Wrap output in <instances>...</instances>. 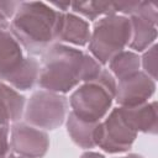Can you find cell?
<instances>
[{
	"mask_svg": "<svg viewBox=\"0 0 158 158\" xmlns=\"http://www.w3.org/2000/svg\"><path fill=\"white\" fill-rule=\"evenodd\" d=\"M102 65L90 54L63 43H53L42 54L38 85L43 90L65 94L79 83L94 79Z\"/></svg>",
	"mask_w": 158,
	"mask_h": 158,
	"instance_id": "1",
	"label": "cell"
},
{
	"mask_svg": "<svg viewBox=\"0 0 158 158\" xmlns=\"http://www.w3.org/2000/svg\"><path fill=\"white\" fill-rule=\"evenodd\" d=\"M59 11L42 1H20L10 22V32L32 56L43 54L56 43Z\"/></svg>",
	"mask_w": 158,
	"mask_h": 158,
	"instance_id": "2",
	"label": "cell"
},
{
	"mask_svg": "<svg viewBox=\"0 0 158 158\" xmlns=\"http://www.w3.org/2000/svg\"><path fill=\"white\" fill-rule=\"evenodd\" d=\"M116 79L102 68L91 80L79 85L69 98L72 112L79 118L90 122H100L106 117L115 99Z\"/></svg>",
	"mask_w": 158,
	"mask_h": 158,
	"instance_id": "3",
	"label": "cell"
},
{
	"mask_svg": "<svg viewBox=\"0 0 158 158\" xmlns=\"http://www.w3.org/2000/svg\"><path fill=\"white\" fill-rule=\"evenodd\" d=\"M131 38L130 19L122 15H109L99 19L89 40V52L101 65L107 64L116 54L125 51Z\"/></svg>",
	"mask_w": 158,
	"mask_h": 158,
	"instance_id": "4",
	"label": "cell"
},
{
	"mask_svg": "<svg viewBox=\"0 0 158 158\" xmlns=\"http://www.w3.org/2000/svg\"><path fill=\"white\" fill-rule=\"evenodd\" d=\"M68 104V99L63 94L37 90L25 106V122L40 130H56L65 120Z\"/></svg>",
	"mask_w": 158,
	"mask_h": 158,
	"instance_id": "5",
	"label": "cell"
},
{
	"mask_svg": "<svg viewBox=\"0 0 158 158\" xmlns=\"http://www.w3.org/2000/svg\"><path fill=\"white\" fill-rule=\"evenodd\" d=\"M136 138L137 132L128 126L118 107L112 109L105 120L99 122L95 132V144L106 153L127 152Z\"/></svg>",
	"mask_w": 158,
	"mask_h": 158,
	"instance_id": "6",
	"label": "cell"
},
{
	"mask_svg": "<svg viewBox=\"0 0 158 158\" xmlns=\"http://www.w3.org/2000/svg\"><path fill=\"white\" fill-rule=\"evenodd\" d=\"M128 19L131 22L128 47L136 52L147 51L157 40V6L152 2L135 1Z\"/></svg>",
	"mask_w": 158,
	"mask_h": 158,
	"instance_id": "7",
	"label": "cell"
},
{
	"mask_svg": "<svg viewBox=\"0 0 158 158\" xmlns=\"http://www.w3.org/2000/svg\"><path fill=\"white\" fill-rule=\"evenodd\" d=\"M10 146L21 157L42 158L49 148V137L43 130L17 121L10 127Z\"/></svg>",
	"mask_w": 158,
	"mask_h": 158,
	"instance_id": "8",
	"label": "cell"
},
{
	"mask_svg": "<svg viewBox=\"0 0 158 158\" xmlns=\"http://www.w3.org/2000/svg\"><path fill=\"white\" fill-rule=\"evenodd\" d=\"M154 91L156 80L139 70L123 80L116 81L115 100L122 107L138 106L148 102Z\"/></svg>",
	"mask_w": 158,
	"mask_h": 158,
	"instance_id": "9",
	"label": "cell"
},
{
	"mask_svg": "<svg viewBox=\"0 0 158 158\" xmlns=\"http://www.w3.org/2000/svg\"><path fill=\"white\" fill-rule=\"evenodd\" d=\"M89 22L73 12H60L56 30V43H70L83 47L90 40Z\"/></svg>",
	"mask_w": 158,
	"mask_h": 158,
	"instance_id": "10",
	"label": "cell"
},
{
	"mask_svg": "<svg viewBox=\"0 0 158 158\" xmlns=\"http://www.w3.org/2000/svg\"><path fill=\"white\" fill-rule=\"evenodd\" d=\"M120 112L128 126L137 133H149L156 135L158 131V106L157 101H148L138 106L122 107L120 106Z\"/></svg>",
	"mask_w": 158,
	"mask_h": 158,
	"instance_id": "11",
	"label": "cell"
},
{
	"mask_svg": "<svg viewBox=\"0 0 158 158\" xmlns=\"http://www.w3.org/2000/svg\"><path fill=\"white\" fill-rule=\"evenodd\" d=\"M25 59L21 44L9 31L0 32V80L4 81Z\"/></svg>",
	"mask_w": 158,
	"mask_h": 158,
	"instance_id": "12",
	"label": "cell"
},
{
	"mask_svg": "<svg viewBox=\"0 0 158 158\" xmlns=\"http://www.w3.org/2000/svg\"><path fill=\"white\" fill-rule=\"evenodd\" d=\"M26 98L0 80V125L15 123L23 116Z\"/></svg>",
	"mask_w": 158,
	"mask_h": 158,
	"instance_id": "13",
	"label": "cell"
},
{
	"mask_svg": "<svg viewBox=\"0 0 158 158\" xmlns=\"http://www.w3.org/2000/svg\"><path fill=\"white\" fill-rule=\"evenodd\" d=\"M99 122H90L79 118L73 112H69L67 117V131L72 141L80 148L90 149L96 147L95 144V132Z\"/></svg>",
	"mask_w": 158,
	"mask_h": 158,
	"instance_id": "14",
	"label": "cell"
},
{
	"mask_svg": "<svg viewBox=\"0 0 158 158\" xmlns=\"http://www.w3.org/2000/svg\"><path fill=\"white\" fill-rule=\"evenodd\" d=\"M40 77V63L33 57H25L20 67L12 72L4 83L10 84L17 90H30L38 83Z\"/></svg>",
	"mask_w": 158,
	"mask_h": 158,
	"instance_id": "15",
	"label": "cell"
},
{
	"mask_svg": "<svg viewBox=\"0 0 158 158\" xmlns=\"http://www.w3.org/2000/svg\"><path fill=\"white\" fill-rule=\"evenodd\" d=\"M139 67L141 58L136 52L132 51H122L109 62V72L114 75L116 81L136 74L139 72Z\"/></svg>",
	"mask_w": 158,
	"mask_h": 158,
	"instance_id": "16",
	"label": "cell"
},
{
	"mask_svg": "<svg viewBox=\"0 0 158 158\" xmlns=\"http://www.w3.org/2000/svg\"><path fill=\"white\" fill-rule=\"evenodd\" d=\"M70 7L73 14H79L86 20L94 21L98 17H104L116 14L115 2H104V1H79L72 2Z\"/></svg>",
	"mask_w": 158,
	"mask_h": 158,
	"instance_id": "17",
	"label": "cell"
},
{
	"mask_svg": "<svg viewBox=\"0 0 158 158\" xmlns=\"http://www.w3.org/2000/svg\"><path fill=\"white\" fill-rule=\"evenodd\" d=\"M157 44H152L147 51H144L141 58V65L143 67L142 72L153 80L157 79Z\"/></svg>",
	"mask_w": 158,
	"mask_h": 158,
	"instance_id": "18",
	"label": "cell"
},
{
	"mask_svg": "<svg viewBox=\"0 0 158 158\" xmlns=\"http://www.w3.org/2000/svg\"><path fill=\"white\" fill-rule=\"evenodd\" d=\"M20 1H0V32L10 30L9 19H12Z\"/></svg>",
	"mask_w": 158,
	"mask_h": 158,
	"instance_id": "19",
	"label": "cell"
},
{
	"mask_svg": "<svg viewBox=\"0 0 158 158\" xmlns=\"http://www.w3.org/2000/svg\"><path fill=\"white\" fill-rule=\"evenodd\" d=\"M10 128L7 125H0V154H5L11 149L10 138H9Z\"/></svg>",
	"mask_w": 158,
	"mask_h": 158,
	"instance_id": "20",
	"label": "cell"
},
{
	"mask_svg": "<svg viewBox=\"0 0 158 158\" xmlns=\"http://www.w3.org/2000/svg\"><path fill=\"white\" fill-rule=\"evenodd\" d=\"M80 158H105L102 154H100V153H96V152H85V153H83L81 156H80Z\"/></svg>",
	"mask_w": 158,
	"mask_h": 158,
	"instance_id": "21",
	"label": "cell"
},
{
	"mask_svg": "<svg viewBox=\"0 0 158 158\" xmlns=\"http://www.w3.org/2000/svg\"><path fill=\"white\" fill-rule=\"evenodd\" d=\"M0 158H15V154H14L12 151H10V152H7L5 154H0Z\"/></svg>",
	"mask_w": 158,
	"mask_h": 158,
	"instance_id": "22",
	"label": "cell"
},
{
	"mask_svg": "<svg viewBox=\"0 0 158 158\" xmlns=\"http://www.w3.org/2000/svg\"><path fill=\"white\" fill-rule=\"evenodd\" d=\"M118 158H143V157H142V156H139V154H136V153H131V154H128V156L118 157Z\"/></svg>",
	"mask_w": 158,
	"mask_h": 158,
	"instance_id": "23",
	"label": "cell"
},
{
	"mask_svg": "<svg viewBox=\"0 0 158 158\" xmlns=\"http://www.w3.org/2000/svg\"><path fill=\"white\" fill-rule=\"evenodd\" d=\"M15 158H27V157H21V156H20V157H15Z\"/></svg>",
	"mask_w": 158,
	"mask_h": 158,
	"instance_id": "24",
	"label": "cell"
}]
</instances>
